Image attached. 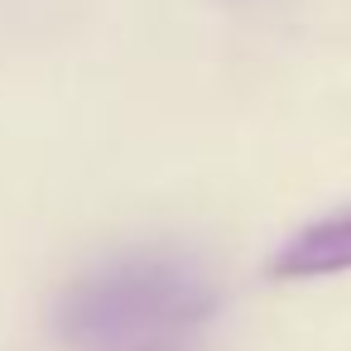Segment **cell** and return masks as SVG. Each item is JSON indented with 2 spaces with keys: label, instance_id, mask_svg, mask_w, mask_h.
<instances>
[{
  "label": "cell",
  "instance_id": "2",
  "mask_svg": "<svg viewBox=\"0 0 351 351\" xmlns=\"http://www.w3.org/2000/svg\"><path fill=\"white\" fill-rule=\"evenodd\" d=\"M265 269H269V279H289V284L346 274L351 269V207L327 212V217L298 226L293 236H284Z\"/></svg>",
  "mask_w": 351,
  "mask_h": 351
},
{
  "label": "cell",
  "instance_id": "1",
  "mask_svg": "<svg viewBox=\"0 0 351 351\" xmlns=\"http://www.w3.org/2000/svg\"><path fill=\"white\" fill-rule=\"evenodd\" d=\"M217 303L221 289L193 255L135 250L73 279L53 308V327L73 351H125L207 322Z\"/></svg>",
  "mask_w": 351,
  "mask_h": 351
}]
</instances>
